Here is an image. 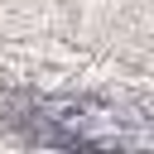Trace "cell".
<instances>
[{
    "instance_id": "1",
    "label": "cell",
    "mask_w": 154,
    "mask_h": 154,
    "mask_svg": "<svg viewBox=\"0 0 154 154\" xmlns=\"http://www.w3.org/2000/svg\"><path fill=\"white\" fill-rule=\"evenodd\" d=\"M34 135L58 149H144L154 135L130 125V116L111 111L91 96H48L34 111Z\"/></svg>"
}]
</instances>
